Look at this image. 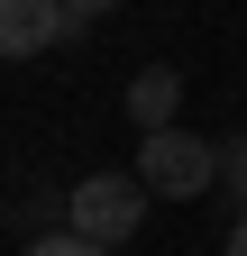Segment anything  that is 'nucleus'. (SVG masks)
Returning <instances> with one entry per match:
<instances>
[{
  "label": "nucleus",
  "instance_id": "1",
  "mask_svg": "<svg viewBox=\"0 0 247 256\" xmlns=\"http://www.w3.org/2000/svg\"><path fill=\"white\" fill-rule=\"evenodd\" d=\"M138 174H146L156 202H202V192H220V146L192 138V128H146Z\"/></svg>",
  "mask_w": 247,
  "mask_h": 256
},
{
  "label": "nucleus",
  "instance_id": "7",
  "mask_svg": "<svg viewBox=\"0 0 247 256\" xmlns=\"http://www.w3.org/2000/svg\"><path fill=\"white\" fill-rule=\"evenodd\" d=\"M64 10H74V18L92 28V18H110V10H119V0H64Z\"/></svg>",
  "mask_w": 247,
  "mask_h": 256
},
{
  "label": "nucleus",
  "instance_id": "5",
  "mask_svg": "<svg viewBox=\"0 0 247 256\" xmlns=\"http://www.w3.org/2000/svg\"><path fill=\"white\" fill-rule=\"evenodd\" d=\"M28 256H119V247L82 238V229H55V238H28Z\"/></svg>",
  "mask_w": 247,
  "mask_h": 256
},
{
  "label": "nucleus",
  "instance_id": "6",
  "mask_svg": "<svg viewBox=\"0 0 247 256\" xmlns=\"http://www.w3.org/2000/svg\"><path fill=\"white\" fill-rule=\"evenodd\" d=\"M220 192L247 210V138H229V146H220Z\"/></svg>",
  "mask_w": 247,
  "mask_h": 256
},
{
  "label": "nucleus",
  "instance_id": "4",
  "mask_svg": "<svg viewBox=\"0 0 247 256\" xmlns=\"http://www.w3.org/2000/svg\"><path fill=\"white\" fill-rule=\"evenodd\" d=\"M174 101H183V74H174V64H146V74L128 82V119L138 128H174Z\"/></svg>",
  "mask_w": 247,
  "mask_h": 256
},
{
  "label": "nucleus",
  "instance_id": "2",
  "mask_svg": "<svg viewBox=\"0 0 247 256\" xmlns=\"http://www.w3.org/2000/svg\"><path fill=\"white\" fill-rule=\"evenodd\" d=\"M146 174H82L74 192H64V229H82V238H101V247H128L138 238V220H146Z\"/></svg>",
  "mask_w": 247,
  "mask_h": 256
},
{
  "label": "nucleus",
  "instance_id": "3",
  "mask_svg": "<svg viewBox=\"0 0 247 256\" xmlns=\"http://www.w3.org/2000/svg\"><path fill=\"white\" fill-rule=\"evenodd\" d=\"M82 18L64 10V0H0V55H46V46H74Z\"/></svg>",
  "mask_w": 247,
  "mask_h": 256
},
{
  "label": "nucleus",
  "instance_id": "8",
  "mask_svg": "<svg viewBox=\"0 0 247 256\" xmlns=\"http://www.w3.org/2000/svg\"><path fill=\"white\" fill-rule=\"evenodd\" d=\"M229 256H247V210H238V229H229Z\"/></svg>",
  "mask_w": 247,
  "mask_h": 256
}]
</instances>
